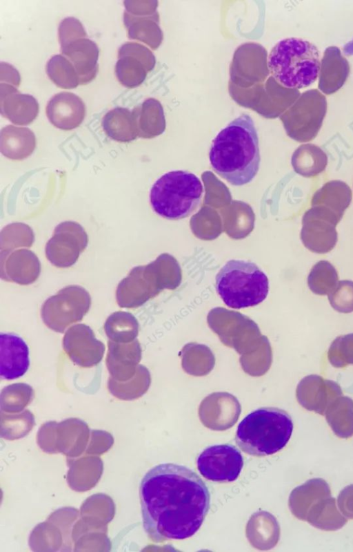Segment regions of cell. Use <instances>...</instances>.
<instances>
[{
	"instance_id": "cell-1",
	"label": "cell",
	"mask_w": 353,
	"mask_h": 552,
	"mask_svg": "<svg viewBox=\"0 0 353 552\" xmlns=\"http://www.w3.org/2000/svg\"><path fill=\"white\" fill-rule=\"evenodd\" d=\"M143 526L154 542L183 540L202 525L210 506L209 490L186 466L161 464L149 470L139 486Z\"/></svg>"
},
{
	"instance_id": "cell-2",
	"label": "cell",
	"mask_w": 353,
	"mask_h": 552,
	"mask_svg": "<svg viewBox=\"0 0 353 552\" xmlns=\"http://www.w3.org/2000/svg\"><path fill=\"white\" fill-rule=\"evenodd\" d=\"M209 160L213 170L234 186L250 182L261 162L258 133L252 117L242 113L213 140Z\"/></svg>"
},
{
	"instance_id": "cell-3",
	"label": "cell",
	"mask_w": 353,
	"mask_h": 552,
	"mask_svg": "<svg viewBox=\"0 0 353 552\" xmlns=\"http://www.w3.org/2000/svg\"><path fill=\"white\" fill-rule=\"evenodd\" d=\"M293 422L283 410L263 407L248 414L238 426L235 440L245 453L256 457L274 454L289 441Z\"/></svg>"
},
{
	"instance_id": "cell-4",
	"label": "cell",
	"mask_w": 353,
	"mask_h": 552,
	"mask_svg": "<svg viewBox=\"0 0 353 552\" xmlns=\"http://www.w3.org/2000/svg\"><path fill=\"white\" fill-rule=\"evenodd\" d=\"M268 66L279 84L287 88L300 89L316 80L321 68L320 53L309 41L288 37L271 49Z\"/></svg>"
},
{
	"instance_id": "cell-5",
	"label": "cell",
	"mask_w": 353,
	"mask_h": 552,
	"mask_svg": "<svg viewBox=\"0 0 353 552\" xmlns=\"http://www.w3.org/2000/svg\"><path fill=\"white\" fill-rule=\"evenodd\" d=\"M203 192L198 176L188 171L174 170L165 173L153 184L150 202L153 211L162 218L180 220L198 208Z\"/></svg>"
},
{
	"instance_id": "cell-6",
	"label": "cell",
	"mask_w": 353,
	"mask_h": 552,
	"mask_svg": "<svg viewBox=\"0 0 353 552\" xmlns=\"http://www.w3.org/2000/svg\"><path fill=\"white\" fill-rule=\"evenodd\" d=\"M215 287L227 306L241 309L263 302L268 294L269 281L255 263L232 259L216 274Z\"/></svg>"
},
{
	"instance_id": "cell-7",
	"label": "cell",
	"mask_w": 353,
	"mask_h": 552,
	"mask_svg": "<svg viewBox=\"0 0 353 552\" xmlns=\"http://www.w3.org/2000/svg\"><path fill=\"white\" fill-rule=\"evenodd\" d=\"M90 305L91 297L85 289L69 285L43 303L41 316L48 328L63 333L69 325L81 321Z\"/></svg>"
},
{
	"instance_id": "cell-8",
	"label": "cell",
	"mask_w": 353,
	"mask_h": 552,
	"mask_svg": "<svg viewBox=\"0 0 353 552\" xmlns=\"http://www.w3.org/2000/svg\"><path fill=\"white\" fill-rule=\"evenodd\" d=\"M90 430L85 422L69 418L60 423L48 421L37 432L40 448L50 454L62 453L68 457H77L87 448Z\"/></svg>"
},
{
	"instance_id": "cell-9",
	"label": "cell",
	"mask_w": 353,
	"mask_h": 552,
	"mask_svg": "<svg viewBox=\"0 0 353 552\" xmlns=\"http://www.w3.org/2000/svg\"><path fill=\"white\" fill-rule=\"evenodd\" d=\"M88 235L81 225L73 221L59 224L46 245L47 259L55 267H69L86 248Z\"/></svg>"
},
{
	"instance_id": "cell-10",
	"label": "cell",
	"mask_w": 353,
	"mask_h": 552,
	"mask_svg": "<svg viewBox=\"0 0 353 552\" xmlns=\"http://www.w3.org/2000/svg\"><path fill=\"white\" fill-rule=\"evenodd\" d=\"M243 466L240 451L225 444L206 448L197 459V468L205 479L216 482L236 480Z\"/></svg>"
},
{
	"instance_id": "cell-11",
	"label": "cell",
	"mask_w": 353,
	"mask_h": 552,
	"mask_svg": "<svg viewBox=\"0 0 353 552\" xmlns=\"http://www.w3.org/2000/svg\"><path fill=\"white\" fill-rule=\"evenodd\" d=\"M340 220L316 207L310 208L302 218L301 239L303 245L316 254H325L336 245V226Z\"/></svg>"
},
{
	"instance_id": "cell-12",
	"label": "cell",
	"mask_w": 353,
	"mask_h": 552,
	"mask_svg": "<svg viewBox=\"0 0 353 552\" xmlns=\"http://www.w3.org/2000/svg\"><path fill=\"white\" fill-rule=\"evenodd\" d=\"M63 348L70 359L82 368L99 364L104 354V344L96 339L92 330L85 324L70 327L63 338Z\"/></svg>"
},
{
	"instance_id": "cell-13",
	"label": "cell",
	"mask_w": 353,
	"mask_h": 552,
	"mask_svg": "<svg viewBox=\"0 0 353 552\" xmlns=\"http://www.w3.org/2000/svg\"><path fill=\"white\" fill-rule=\"evenodd\" d=\"M41 273V263L34 253L27 249L0 252L2 280L27 285L33 283Z\"/></svg>"
},
{
	"instance_id": "cell-14",
	"label": "cell",
	"mask_w": 353,
	"mask_h": 552,
	"mask_svg": "<svg viewBox=\"0 0 353 552\" xmlns=\"http://www.w3.org/2000/svg\"><path fill=\"white\" fill-rule=\"evenodd\" d=\"M0 111L13 124L25 126L35 120L39 106L33 96L21 93L12 85L0 83Z\"/></svg>"
},
{
	"instance_id": "cell-15",
	"label": "cell",
	"mask_w": 353,
	"mask_h": 552,
	"mask_svg": "<svg viewBox=\"0 0 353 552\" xmlns=\"http://www.w3.org/2000/svg\"><path fill=\"white\" fill-rule=\"evenodd\" d=\"M30 365L29 350L19 336L0 334V377L12 380L22 377Z\"/></svg>"
},
{
	"instance_id": "cell-16",
	"label": "cell",
	"mask_w": 353,
	"mask_h": 552,
	"mask_svg": "<svg viewBox=\"0 0 353 552\" xmlns=\"http://www.w3.org/2000/svg\"><path fill=\"white\" fill-rule=\"evenodd\" d=\"M49 121L57 128L72 130L78 127L85 115V107L82 99L69 92H61L54 95L46 106Z\"/></svg>"
},
{
	"instance_id": "cell-17",
	"label": "cell",
	"mask_w": 353,
	"mask_h": 552,
	"mask_svg": "<svg viewBox=\"0 0 353 552\" xmlns=\"http://www.w3.org/2000/svg\"><path fill=\"white\" fill-rule=\"evenodd\" d=\"M108 345L105 362L110 377L119 381L132 378L141 359L139 341L135 339L129 343H117L109 340Z\"/></svg>"
},
{
	"instance_id": "cell-18",
	"label": "cell",
	"mask_w": 353,
	"mask_h": 552,
	"mask_svg": "<svg viewBox=\"0 0 353 552\" xmlns=\"http://www.w3.org/2000/svg\"><path fill=\"white\" fill-rule=\"evenodd\" d=\"M61 53L74 67L79 84L92 82L98 72L99 50L97 45L87 37L75 39L61 46Z\"/></svg>"
},
{
	"instance_id": "cell-19",
	"label": "cell",
	"mask_w": 353,
	"mask_h": 552,
	"mask_svg": "<svg viewBox=\"0 0 353 552\" xmlns=\"http://www.w3.org/2000/svg\"><path fill=\"white\" fill-rule=\"evenodd\" d=\"M145 267H136L119 283L116 298L119 306L124 308L137 307L154 295L155 291L149 285Z\"/></svg>"
},
{
	"instance_id": "cell-20",
	"label": "cell",
	"mask_w": 353,
	"mask_h": 552,
	"mask_svg": "<svg viewBox=\"0 0 353 552\" xmlns=\"http://www.w3.org/2000/svg\"><path fill=\"white\" fill-rule=\"evenodd\" d=\"M58 526L52 524L47 519L46 522L38 524L32 530L29 544L34 551H62L61 547L68 551L72 546V528L61 522L53 514L51 515Z\"/></svg>"
},
{
	"instance_id": "cell-21",
	"label": "cell",
	"mask_w": 353,
	"mask_h": 552,
	"mask_svg": "<svg viewBox=\"0 0 353 552\" xmlns=\"http://www.w3.org/2000/svg\"><path fill=\"white\" fill-rule=\"evenodd\" d=\"M114 504L112 499L104 494H96L88 498L81 507V519L77 524L83 527V534L98 531L105 533L107 524L114 515Z\"/></svg>"
},
{
	"instance_id": "cell-22",
	"label": "cell",
	"mask_w": 353,
	"mask_h": 552,
	"mask_svg": "<svg viewBox=\"0 0 353 552\" xmlns=\"http://www.w3.org/2000/svg\"><path fill=\"white\" fill-rule=\"evenodd\" d=\"M67 464L69 467L68 484L72 490L78 492L93 488L103 473V461L99 457H68Z\"/></svg>"
},
{
	"instance_id": "cell-23",
	"label": "cell",
	"mask_w": 353,
	"mask_h": 552,
	"mask_svg": "<svg viewBox=\"0 0 353 552\" xmlns=\"http://www.w3.org/2000/svg\"><path fill=\"white\" fill-rule=\"evenodd\" d=\"M351 200L352 191L350 187L343 181L331 180L314 193L311 204L341 220Z\"/></svg>"
},
{
	"instance_id": "cell-24",
	"label": "cell",
	"mask_w": 353,
	"mask_h": 552,
	"mask_svg": "<svg viewBox=\"0 0 353 552\" xmlns=\"http://www.w3.org/2000/svg\"><path fill=\"white\" fill-rule=\"evenodd\" d=\"M36 147V137L28 128L7 125L0 133V151L6 158L21 160L29 157Z\"/></svg>"
},
{
	"instance_id": "cell-25",
	"label": "cell",
	"mask_w": 353,
	"mask_h": 552,
	"mask_svg": "<svg viewBox=\"0 0 353 552\" xmlns=\"http://www.w3.org/2000/svg\"><path fill=\"white\" fill-rule=\"evenodd\" d=\"M279 529L276 519L270 513L259 511L250 518L246 535L250 544L255 548L265 550L274 546L278 540Z\"/></svg>"
},
{
	"instance_id": "cell-26",
	"label": "cell",
	"mask_w": 353,
	"mask_h": 552,
	"mask_svg": "<svg viewBox=\"0 0 353 552\" xmlns=\"http://www.w3.org/2000/svg\"><path fill=\"white\" fill-rule=\"evenodd\" d=\"M102 126L107 135L117 142L132 141L138 134L132 112L125 108L117 107L108 112Z\"/></svg>"
},
{
	"instance_id": "cell-27",
	"label": "cell",
	"mask_w": 353,
	"mask_h": 552,
	"mask_svg": "<svg viewBox=\"0 0 353 552\" xmlns=\"http://www.w3.org/2000/svg\"><path fill=\"white\" fill-rule=\"evenodd\" d=\"M150 377L148 370L142 365H139L134 376L125 381H116L109 377L108 389L116 398L131 401L141 397L148 389Z\"/></svg>"
},
{
	"instance_id": "cell-28",
	"label": "cell",
	"mask_w": 353,
	"mask_h": 552,
	"mask_svg": "<svg viewBox=\"0 0 353 552\" xmlns=\"http://www.w3.org/2000/svg\"><path fill=\"white\" fill-rule=\"evenodd\" d=\"M104 330L109 340L129 343L137 336L139 323L132 314L118 311L108 316L104 324Z\"/></svg>"
},
{
	"instance_id": "cell-29",
	"label": "cell",
	"mask_w": 353,
	"mask_h": 552,
	"mask_svg": "<svg viewBox=\"0 0 353 552\" xmlns=\"http://www.w3.org/2000/svg\"><path fill=\"white\" fill-rule=\"evenodd\" d=\"M0 416V435L7 440L24 437L35 426L34 415L28 410L11 414L1 411Z\"/></svg>"
},
{
	"instance_id": "cell-30",
	"label": "cell",
	"mask_w": 353,
	"mask_h": 552,
	"mask_svg": "<svg viewBox=\"0 0 353 552\" xmlns=\"http://www.w3.org/2000/svg\"><path fill=\"white\" fill-rule=\"evenodd\" d=\"M34 398L32 388L24 383H17L4 387L0 394L1 411L17 413L28 406Z\"/></svg>"
},
{
	"instance_id": "cell-31",
	"label": "cell",
	"mask_w": 353,
	"mask_h": 552,
	"mask_svg": "<svg viewBox=\"0 0 353 552\" xmlns=\"http://www.w3.org/2000/svg\"><path fill=\"white\" fill-rule=\"evenodd\" d=\"M46 73L58 87L71 89L79 85V79L72 63L63 55L52 57L46 64Z\"/></svg>"
},
{
	"instance_id": "cell-32",
	"label": "cell",
	"mask_w": 353,
	"mask_h": 552,
	"mask_svg": "<svg viewBox=\"0 0 353 552\" xmlns=\"http://www.w3.org/2000/svg\"><path fill=\"white\" fill-rule=\"evenodd\" d=\"M34 241L32 229L26 224L13 222L4 227L0 233L1 251H12L19 247H30Z\"/></svg>"
},
{
	"instance_id": "cell-33",
	"label": "cell",
	"mask_w": 353,
	"mask_h": 552,
	"mask_svg": "<svg viewBox=\"0 0 353 552\" xmlns=\"http://www.w3.org/2000/svg\"><path fill=\"white\" fill-rule=\"evenodd\" d=\"M139 58L129 54L118 53L115 73L119 82L127 88L139 85L144 79Z\"/></svg>"
},
{
	"instance_id": "cell-34",
	"label": "cell",
	"mask_w": 353,
	"mask_h": 552,
	"mask_svg": "<svg viewBox=\"0 0 353 552\" xmlns=\"http://www.w3.org/2000/svg\"><path fill=\"white\" fill-rule=\"evenodd\" d=\"M306 151L297 155L293 160L295 171L305 177H313L321 173L325 169L327 159L320 151Z\"/></svg>"
},
{
	"instance_id": "cell-35",
	"label": "cell",
	"mask_w": 353,
	"mask_h": 552,
	"mask_svg": "<svg viewBox=\"0 0 353 552\" xmlns=\"http://www.w3.org/2000/svg\"><path fill=\"white\" fill-rule=\"evenodd\" d=\"M336 280L337 274L334 267L329 262L321 260L312 269L308 284L315 291H323Z\"/></svg>"
},
{
	"instance_id": "cell-36",
	"label": "cell",
	"mask_w": 353,
	"mask_h": 552,
	"mask_svg": "<svg viewBox=\"0 0 353 552\" xmlns=\"http://www.w3.org/2000/svg\"><path fill=\"white\" fill-rule=\"evenodd\" d=\"M58 32L61 46L79 38L87 37L81 21L74 17L63 19L59 24Z\"/></svg>"
},
{
	"instance_id": "cell-37",
	"label": "cell",
	"mask_w": 353,
	"mask_h": 552,
	"mask_svg": "<svg viewBox=\"0 0 353 552\" xmlns=\"http://www.w3.org/2000/svg\"><path fill=\"white\" fill-rule=\"evenodd\" d=\"M112 436L103 430H91V440L85 450L86 454L99 455L106 452L112 446Z\"/></svg>"
},
{
	"instance_id": "cell-38",
	"label": "cell",
	"mask_w": 353,
	"mask_h": 552,
	"mask_svg": "<svg viewBox=\"0 0 353 552\" xmlns=\"http://www.w3.org/2000/svg\"><path fill=\"white\" fill-rule=\"evenodd\" d=\"M0 82L1 83L10 84L17 88L21 82L20 75L17 70L12 66L7 63L1 62Z\"/></svg>"
},
{
	"instance_id": "cell-39",
	"label": "cell",
	"mask_w": 353,
	"mask_h": 552,
	"mask_svg": "<svg viewBox=\"0 0 353 552\" xmlns=\"http://www.w3.org/2000/svg\"><path fill=\"white\" fill-rule=\"evenodd\" d=\"M343 52L347 55H353V38L344 46Z\"/></svg>"
}]
</instances>
